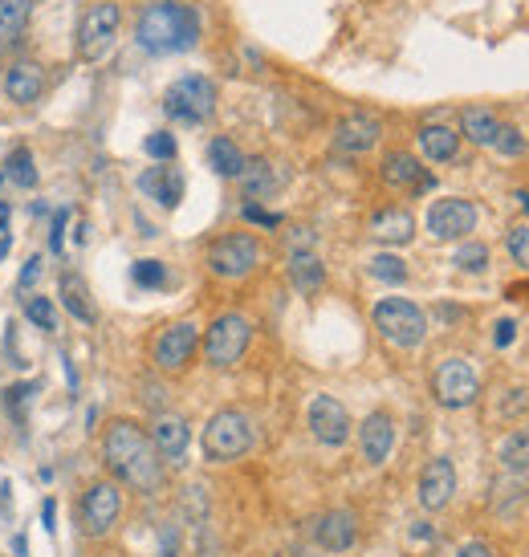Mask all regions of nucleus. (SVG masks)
Listing matches in <instances>:
<instances>
[{
	"label": "nucleus",
	"mask_w": 529,
	"mask_h": 557,
	"mask_svg": "<svg viewBox=\"0 0 529 557\" xmlns=\"http://www.w3.org/2000/svg\"><path fill=\"white\" fill-rule=\"evenodd\" d=\"M57 297H62V305L78 322H94V305H90V293H86L78 273H62V281H57Z\"/></svg>",
	"instance_id": "26"
},
{
	"label": "nucleus",
	"mask_w": 529,
	"mask_h": 557,
	"mask_svg": "<svg viewBox=\"0 0 529 557\" xmlns=\"http://www.w3.org/2000/svg\"><path fill=\"white\" fill-rule=\"evenodd\" d=\"M17 188H37V167H33V155L25 151V147H17L13 155H9V171H5Z\"/></svg>",
	"instance_id": "32"
},
{
	"label": "nucleus",
	"mask_w": 529,
	"mask_h": 557,
	"mask_svg": "<svg viewBox=\"0 0 529 557\" xmlns=\"http://www.w3.org/2000/svg\"><path fill=\"white\" fill-rule=\"evenodd\" d=\"M208 163H212V171L224 175V179H241V171H245V155H241V147L232 143V139H224V135L208 143Z\"/></svg>",
	"instance_id": "27"
},
{
	"label": "nucleus",
	"mask_w": 529,
	"mask_h": 557,
	"mask_svg": "<svg viewBox=\"0 0 529 557\" xmlns=\"http://www.w3.org/2000/svg\"><path fill=\"white\" fill-rule=\"evenodd\" d=\"M143 151H147L151 159H159V163H171V159H175V139H171L167 131H155V135H147Z\"/></svg>",
	"instance_id": "38"
},
{
	"label": "nucleus",
	"mask_w": 529,
	"mask_h": 557,
	"mask_svg": "<svg viewBox=\"0 0 529 557\" xmlns=\"http://www.w3.org/2000/svg\"><path fill=\"white\" fill-rule=\"evenodd\" d=\"M314 541L322 545V549H330V553H346L350 545L359 541V517L350 513V509H330V513H322L318 521H314Z\"/></svg>",
	"instance_id": "16"
},
{
	"label": "nucleus",
	"mask_w": 529,
	"mask_h": 557,
	"mask_svg": "<svg viewBox=\"0 0 529 557\" xmlns=\"http://www.w3.org/2000/svg\"><path fill=\"white\" fill-rule=\"evenodd\" d=\"M249 342H253V322L245 314H220L204 334V358H208V366L228 370L245 358Z\"/></svg>",
	"instance_id": "6"
},
{
	"label": "nucleus",
	"mask_w": 529,
	"mask_h": 557,
	"mask_svg": "<svg viewBox=\"0 0 529 557\" xmlns=\"http://www.w3.org/2000/svg\"><path fill=\"white\" fill-rule=\"evenodd\" d=\"M163 110H167V118L188 122V127L212 118V110H216V86H212V78L188 74L180 82H171L167 94H163Z\"/></svg>",
	"instance_id": "7"
},
{
	"label": "nucleus",
	"mask_w": 529,
	"mask_h": 557,
	"mask_svg": "<svg viewBox=\"0 0 529 557\" xmlns=\"http://www.w3.org/2000/svg\"><path fill=\"white\" fill-rule=\"evenodd\" d=\"M241 183H245V196L249 200H265L277 192V175L265 159H245V171H241Z\"/></svg>",
	"instance_id": "29"
},
{
	"label": "nucleus",
	"mask_w": 529,
	"mask_h": 557,
	"mask_svg": "<svg viewBox=\"0 0 529 557\" xmlns=\"http://www.w3.org/2000/svg\"><path fill=\"white\" fill-rule=\"evenodd\" d=\"M41 90H45V74H41L37 61H13L9 74H5V94H9V102L33 106V102L41 98Z\"/></svg>",
	"instance_id": "20"
},
{
	"label": "nucleus",
	"mask_w": 529,
	"mask_h": 557,
	"mask_svg": "<svg viewBox=\"0 0 529 557\" xmlns=\"http://www.w3.org/2000/svg\"><path fill=\"white\" fill-rule=\"evenodd\" d=\"M493 151H501V155H509V159L525 155V139H521V131H517V127H509V122H501V131H497V143H493Z\"/></svg>",
	"instance_id": "37"
},
{
	"label": "nucleus",
	"mask_w": 529,
	"mask_h": 557,
	"mask_svg": "<svg viewBox=\"0 0 529 557\" xmlns=\"http://www.w3.org/2000/svg\"><path fill=\"white\" fill-rule=\"evenodd\" d=\"M123 517V488L119 480H94L86 492H82V505H78V529L86 537H110L114 525Z\"/></svg>",
	"instance_id": "5"
},
{
	"label": "nucleus",
	"mask_w": 529,
	"mask_h": 557,
	"mask_svg": "<svg viewBox=\"0 0 529 557\" xmlns=\"http://www.w3.org/2000/svg\"><path fill=\"white\" fill-rule=\"evenodd\" d=\"M25 314H29V322L37 326V330H57V305L49 301V297H29L25 301Z\"/></svg>",
	"instance_id": "34"
},
{
	"label": "nucleus",
	"mask_w": 529,
	"mask_h": 557,
	"mask_svg": "<svg viewBox=\"0 0 529 557\" xmlns=\"http://www.w3.org/2000/svg\"><path fill=\"white\" fill-rule=\"evenodd\" d=\"M94 557H114V553H94Z\"/></svg>",
	"instance_id": "50"
},
{
	"label": "nucleus",
	"mask_w": 529,
	"mask_h": 557,
	"mask_svg": "<svg viewBox=\"0 0 529 557\" xmlns=\"http://www.w3.org/2000/svg\"><path fill=\"white\" fill-rule=\"evenodd\" d=\"M416 492H420V505H424L428 513L448 509L452 497H456V468H452V460H448V456L428 460L424 472H420V488H416Z\"/></svg>",
	"instance_id": "14"
},
{
	"label": "nucleus",
	"mask_w": 529,
	"mask_h": 557,
	"mask_svg": "<svg viewBox=\"0 0 529 557\" xmlns=\"http://www.w3.org/2000/svg\"><path fill=\"white\" fill-rule=\"evenodd\" d=\"M53 517H57V505H53V501H45V505H41V521H45V529H49V533H53Z\"/></svg>",
	"instance_id": "45"
},
{
	"label": "nucleus",
	"mask_w": 529,
	"mask_h": 557,
	"mask_svg": "<svg viewBox=\"0 0 529 557\" xmlns=\"http://www.w3.org/2000/svg\"><path fill=\"white\" fill-rule=\"evenodd\" d=\"M505 249H509V257H513L521 269H529V224H513V228H509Z\"/></svg>",
	"instance_id": "35"
},
{
	"label": "nucleus",
	"mask_w": 529,
	"mask_h": 557,
	"mask_svg": "<svg viewBox=\"0 0 529 557\" xmlns=\"http://www.w3.org/2000/svg\"><path fill=\"white\" fill-rule=\"evenodd\" d=\"M477 204H468V200H436L428 208V232L436 240H460L477 228Z\"/></svg>",
	"instance_id": "13"
},
{
	"label": "nucleus",
	"mask_w": 529,
	"mask_h": 557,
	"mask_svg": "<svg viewBox=\"0 0 529 557\" xmlns=\"http://www.w3.org/2000/svg\"><path fill=\"white\" fill-rule=\"evenodd\" d=\"M196 346H200V326L196 322H175L155 342V366L163 370V375H175V370H184L192 362Z\"/></svg>",
	"instance_id": "12"
},
{
	"label": "nucleus",
	"mask_w": 529,
	"mask_h": 557,
	"mask_svg": "<svg viewBox=\"0 0 529 557\" xmlns=\"http://www.w3.org/2000/svg\"><path fill=\"white\" fill-rule=\"evenodd\" d=\"M29 13H33V0H0V49H9L25 33Z\"/></svg>",
	"instance_id": "28"
},
{
	"label": "nucleus",
	"mask_w": 529,
	"mask_h": 557,
	"mask_svg": "<svg viewBox=\"0 0 529 557\" xmlns=\"http://www.w3.org/2000/svg\"><path fill=\"white\" fill-rule=\"evenodd\" d=\"M9 228V204H0V232Z\"/></svg>",
	"instance_id": "47"
},
{
	"label": "nucleus",
	"mask_w": 529,
	"mask_h": 557,
	"mask_svg": "<svg viewBox=\"0 0 529 557\" xmlns=\"http://www.w3.org/2000/svg\"><path fill=\"white\" fill-rule=\"evenodd\" d=\"M383 135V122L367 110H355V114H346L338 127H334V147L342 155H367Z\"/></svg>",
	"instance_id": "15"
},
{
	"label": "nucleus",
	"mask_w": 529,
	"mask_h": 557,
	"mask_svg": "<svg viewBox=\"0 0 529 557\" xmlns=\"http://www.w3.org/2000/svg\"><path fill=\"white\" fill-rule=\"evenodd\" d=\"M501 464L509 472H529V427H517L501 440Z\"/></svg>",
	"instance_id": "30"
},
{
	"label": "nucleus",
	"mask_w": 529,
	"mask_h": 557,
	"mask_svg": "<svg viewBox=\"0 0 529 557\" xmlns=\"http://www.w3.org/2000/svg\"><path fill=\"white\" fill-rule=\"evenodd\" d=\"M456 557H497V553H493L485 541H468V545L456 549Z\"/></svg>",
	"instance_id": "41"
},
{
	"label": "nucleus",
	"mask_w": 529,
	"mask_h": 557,
	"mask_svg": "<svg viewBox=\"0 0 529 557\" xmlns=\"http://www.w3.org/2000/svg\"><path fill=\"white\" fill-rule=\"evenodd\" d=\"M497 131H501V118L485 106H468L460 114V135L464 139H473L477 147H493L497 143Z\"/></svg>",
	"instance_id": "24"
},
{
	"label": "nucleus",
	"mask_w": 529,
	"mask_h": 557,
	"mask_svg": "<svg viewBox=\"0 0 529 557\" xmlns=\"http://www.w3.org/2000/svg\"><path fill=\"white\" fill-rule=\"evenodd\" d=\"M119 5L114 0H98V5H90L82 13V25H78V57L82 61H98L106 57V49L114 45V37H119Z\"/></svg>",
	"instance_id": "10"
},
{
	"label": "nucleus",
	"mask_w": 529,
	"mask_h": 557,
	"mask_svg": "<svg viewBox=\"0 0 529 557\" xmlns=\"http://www.w3.org/2000/svg\"><path fill=\"white\" fill-rule=\"evenodd\" d=\"M5 253H9V240H5V236H0V261H5Z\"/></svg>",
	"instance_id": "48"
},
{
	"label": "nucleus",
	"mask_w": 529,
	"mask_h": 557,
	"mask_svg": "<svg viewBox=\"0 0 529 557\" xmlns=\"http://www.w3.org/2000/svg\"><path fill=\"white\" fill-rule=\"evenodd\" d=\"M257 265H261V240L253 232H228L208 249V269L228 281L249 277Z\"/></svg>",
	"instance_id": "8"
},
{
	"label": "nucleus",
	"mask_w": 529,
	"mask_h": 557,
	"mask_svg": "<svg viewBox=\"0 0 529 557\" xmlns=\"http://www.w3.org/2000/svg\"><path fill=\"white\" fill-rule=\"evenodd\" d=\"M37 273H41V257H33V261H29V265H25V273H21V289H29V285H33V277H37Z\"/></svg>",
	"instance_id": "44"
},
{
	"label": "nucleus",
	"mask_w": 529,
	"mask_h": 557,
	"mask_svg": "<svg viewBox=\"0 0 529 557\" xmlns=\"http://www.w3.org/2000/svg\"><path fill=\"white\" fill-rule=\"evenodd\" d=\"M151 444H155V452L163 456V464L171 460H184V452H188V423H184V415H171V411H159L155 419H151Z\"/></svg>",
	"instance_id": "18"
},
{
	"label": "nucleus",
	"mask_w": 529,
	"mask_h": 557,
	"mask_svg": "<svg viewBox=\"0 0 529 557\" xmlns=\"http://www.w3.org/2000/svg\"><path fill=\"white\" fill-rule=\"evenodd\" d=\"M306 423H310V436L322 448H342L350 440V415L334 395H318L306 411Z\"/></svg>",
	"instance_id": "11"
},
{
	"label": "nucleus",
	"mask_w": 529,
	"mask_h": 557,
	"mask_svg": "<svg viewBox=\"0 0 529 557\" xmlns=\"http://www.w3.org/2000/svg\"><path fill=\"white\" fill-rule=\"evenodd\" d=\"M371 236L383 240V244H407L411 236H416V220H411V212L403 208H383L371 216Z\"/></svg>",
	"instance_id": "22"
},
{
	"label": "nucleus",
	"mask_w": 529,
	"mask_h": 557,
	"mask_svg": "<svg viewBox=\"0 0 529 557\" xmlns=\"http://www.w3.org/2000/svg\"><path fill=\"white\" fill-rule=\"evenodd\" d=\"M289 281H293V289H298V293L322 289L326 269H322V261L314 257V249H289Z\"/></svg>",
	"instance_id": "23"
},
{
	"label": "nucleus",
	"mask_w": 529,
	"mask_h": 557,
	"mask_svg": "<svg viewBox=\"0 0 529 557\" xmlns=\"http://www.w3.org/2000/svg\"><path fill=\"white\" fill-rule=\"evenodd\" d=\"M452 265H456L460 273H485V269H489V249H485L481 240H468V244H460V249H456Z\"/></svg>",
	"instance_id": "31"
},
{
	"label": "nucleus",
	"mask_w": 529,
	"mask_h": 557,
	"mask_svg": "<svg viewBox=\"0 0 529 557\" xmlns=\"http://www.w3.org/2000/svg\"><path fill=\"white\" fill-rule=\"evenodd\" d=\"M371 318H375V330L399 350H416L428 338V314L407 297H383L371 309Z\"/></svg>",
	"instance_id": "3"
},
{
	"label": "nucleus",
	"mask_w": 529,
	"mask_h": 557,
	"mask_svg": "<svg viewBox=\"0 0 529 557\" xmlns=\"http://www.w3.org/2000/svg\"><path fill=\"white\" fill-rule=\"evenodd\" d=\"M420 151L432 159V163H452L456 155H460V131H452V127H424L420 131Z\"/></svg>",
	"instance_id": "25"
},
{
	"label": "nucleus",
	"mask_w": 529,
	"mask_h": 557,
	"mask_svg": "<svg viewBox=\"0 0 529 557\" xmlns=\"http://www.w3.org/2000/svg\"><path fill=\"white\" fill-rule=\"evenodd\" d=\"M159 557H180V533H175V525L163 529V549H159Z\"/></svg>",
	"instance_id": "40"
},
{
	"label": "nucleus",
	"mask_w": 529,
	"mask_h": 557,
	"mask_svg": "<svg viewBox=\"0 0 529 557\" xmlns=\"http://www.w3.org/2000/svg\"><path fill=\"white\" fill-rule=\"evenodd\" d=\"M131 277H135V285H147V289H159V285L167 281V269H163V261H135V269H131Z\"/></svg>",
	"instance_id": "36"
},
{
	"label": "nucleus",
	"mask_w": 529,
	"mask_h": 557,
	"mask_svg": "<svg viewBox=\"0 0 529 557\" xmlns=\"http://www.w3.org/2000/svg\"><path fill=\"white\" fill-rule=\"evenodd\" d=\"M513 334H517V326H513V322H509V318H505V322H497V334H493V342H497V346H501V350H505V346H509V342H513Z\"/></svg>",
	"instance_id": "43"
},
{
	"label": "nucleus",
	"mask_w": 529,
	"mask_h": 557,
	"mask_svg": "<svg viewBox=\"0 0 529 557\" xmlns=\"http://www.w3.org/2000/svg\"><path fill=\"white\" fill-rule=\"evenodd\" d=\"M139 188L151 196V200H159L163 208H175L184 200V175H180V167H147L143 175H139Z\"/></svg>",
	"instance_id": "21"
},
{
	"label": "nucleus",
	"mask_w": 529,
	"mask_h": 557,
	"mask_svg": "<svg viewBox=\"0 0 529 557\" xmlns=\"http://www.w3.org/2000/svg\"><path fill=\"white\" fill-rule=\"evenodd\" d=\"M253 448V419L237 407H224L204 427V456L212 464H232Z\"/></svg>",
	"instance_id": "4"
},
{
	"label": "nucleus",
	"mask_w": 529,
	"mask_h": 557,
	"mask_svg": "<svg viewBox=\"0 0 529 557\" xmlns=\"http://www.w3.org/2000/svg\"><path fill=\"white\" fill-rule=\"evenodd\" d=\"M102 464L110 476L135 488V492H159L163 488V456L155 452L147 427L135 419H110L102 431Z\"/></svg>",
	"instance_id": "1"
},
{
	"label": "nucleus",
	"mask_w": 529,
	"mask_h": 557,
	"mask_svg": "<svg viewBox=\"0 0 529 557\" xmlns=\"http://www.w3.org/2000/svg\"><path fill=\"white\" fill-rule=\"evenodd\" d=\"M509 297H513V301H517V297H525V301H529V285H521V289L513 285V289H509Z\"/></svg>",
	"instance_id": "46"
},
{
	"label": "nucleus",
	"mask_w": 529,
	"mask_h": 557,
	"mask_svg": "<svg viewBox=\"0 0 529 557\" xmlns=\"http://www.w3.org/2000/svg\"><path fill=\"white\" fill-rule=\"evenodd\" d=\"M245 220H249V224H261V228H277V224H281L277 212H265V208H257V204H245Z\"/></svg>",
	"instance_id": "39"
},
{
	"label": "nucleus",
	"mask_w": 529,
	"mask_h": 557,
	"mask_svg": "<svg viewBox=\"0 0 529 557\" xmlns=\"http://www.w3.org/2000/svg\"><path fill=\"white\" fill-rule=\"evenodd\" d=\"M432 391L440 399V407H473L477 395H481V379H477V370L468 358H444L436 366V375H432Z\"/></svg>",
	"instance_id": "9"
},
{
	"label": "nucleus",
	"mask_w": 529,
	"mask_h": 557,
	"mask_svg": "<svg viewBox=\"0 0 529 557\" xmlns=\"http://www.w3.org/2000/svg\"><path fill=\"white\" fill-rule=\"evenodd\" d=\"M517 200H521V208L529 212V192H517Z\"/></svg>",
	"instance_id": "49"
},
{
	"label": "nucleus",
	"mask_w": 529,
	"mask_h": 557,
	"mask_svg": "<svg viewBox=\"0 0 529 557\" xmlns=\"http://www.w3.org/2000/svg\"><path fill=\"white\" fill-rule=\"evenodd\" d=\"M359 444H363V460L367 464H387V456L395 452V419L387 411H371L359 427Z\"/></svg>",
	"instance_id": "17"
},
{
	"label": "nucleus",
	"mask_w": 529,
	"mask_h": 557,
	"mask_svg": "<svg viewBox=\"0 0 529 557\" xmlns=\"http://www.w3.org/2000/svg\"><path fill=\"white\" fill-rule=\"evenodd\" d=\"M135 41L147 53H188L200 41V13L180 0H155L139 13Z\"/></svg>",
	"instance_id": "2"
},
{
	"label": "nucleus",
	"mask_w": 529,
	"mask_h": 557,
	"mask_svg": "<svg viewBox=\"0 0 529 557\" xmlns=\"http://www.w3.org/2000/svg\"><path fill=\"white\" fill-rule=\"evenodd\" d=\"M371 277H379L387 285H403L407 281V265L395 253H379V257H371Z\"/></svg>",
	"instance_id": "33"
},
{
	"label": "nucleus",
	"mask_w": 529,
	"mask_h": 557,
	"mask_svg": "<svg viewBox=\"0 0 529 557\" xmlns=\"http://www.w3.org/2000/svg\"><path fill=\"white\" fill-rule=\"evenodd\" d=\"M62 228H66V212H57L53 216V236H49V249L53 253H62Z\"/></svg>",
	"instance_id": "42"
},
{
	"label": "nucleus",
	"mask_w": 529,
	"mask_h": 557,
	"mask_svg": "<svg viewBox=\"0 0 529 557\" xmlns=\"http://www.w3.org/2000/svg\"><path fill=\"white\" fill-rule=\"evenodd\" d=\"M383 183L395 192H411V188H432V179L424 175L420 159L411 155V151H387L383 155V167H379Z\"/></svg>",
	"instance_id": "19"
}]
</instances>
